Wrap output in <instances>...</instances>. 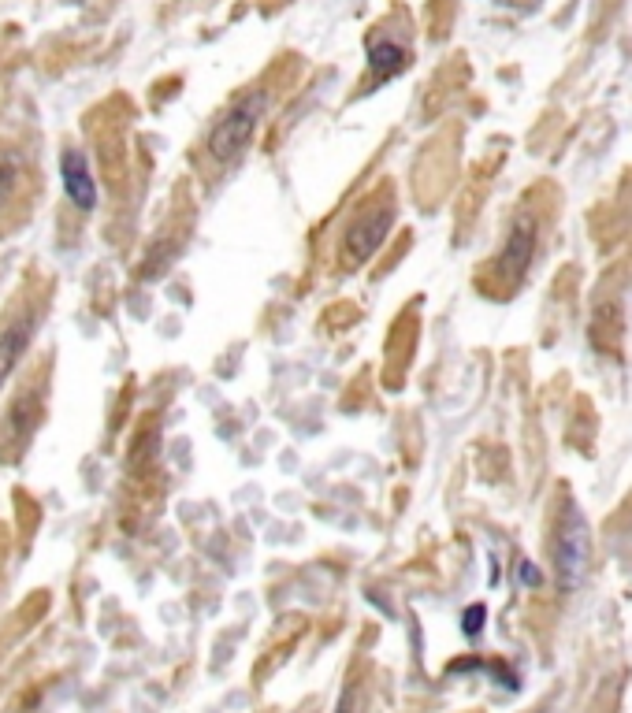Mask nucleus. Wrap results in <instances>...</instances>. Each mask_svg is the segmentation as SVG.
Returning <instances> with one entry per match:
<instances>
[{
  "instance_id": "20e7f679",
  "label": "nucleus",
  "mask_w": 632,
  "mask_h": 713,
  "mask_svg": "<svg viewBox=\"0 0 632 713\" xmlns=\"http://www.w3.org/2000/svg\"><path fill=\"white\" fill-rule=\"evenodd\" d=\"M60 175H64V194L75 201V208L90 212L97 205V182H93L90 164H86V156L79 149H67L60 156Z\"/></svg>"
},
{
  "instance_id": "1a4fd4ad",
  "label": "nucleus",
  "mask_w": 632,
  "mask_h": 713,
  "mask_svg": "<svg viewBox=\"0 0 632 713\" xmlns=\"http://www.w3.org/2000/svg\"><path fill=\"white\" fill-rule=\"evenodd\" d=\"M480 621H484V610H480V606H473V610L465 613V632H469V636H476V632H480Z\"/></svg>"
},
{
  "instance_id": "7ed1b4c3",
  "label": "nucleus",
  "mask_w": 632,
  "mask_h": 713,
  "mask_svg": "<svg viewBox=\"0 0 632 713\" xmlns=\"http://www.w3.org/2000/svg\"><path fill=\"white\" fill-rule=\"evenodd\" d=\"M395 220V208L391 205H369L354 223H350V231L343 238V264H365V260L376 253V246L383 242V234Z\"/></svg>"
},
{
  "instance_id": "423d86ee",
  "label": "nucleus",
  "mask_w": 632,
  "mask_h": 713,
  "mask_svg": "<svg viewBox=\"0 0 632 713\" xmlns=\"http://www.w3.org/2000/svg\"><path fill=\"white\" fill-rule=\"evenodd\" d=\"M406 56L409 52L402 49V45H395V41H380V38L369 41V64L376 78L398 75V71L406 67Z\"/></svg>"
},
{
  "instance_id": "f03ea898",
  "label": "nucleus",
  "mask_w": 632,
  "mask_h": 713,
  "mask_svg": "<svg viewBox=\"0 0 632 713\" xmlns=\"http://www.w3.org/2000/svg\"><path fill=\"white\" fill-rule=\"evenodd\" d=\"M554 569H558V580L566 591H573L588 569V524L573 506L566 509L558 535H554Z\"/></svg>"
},
{
  "instance_id": "6e6552de",
  "label": "nucleus",
  "mask_w": 632,
  "mask_h": 713,
  "mask_svg": "<svg viewBox=\"0 0 632 713\" xmlns=\"http://www.w3.org/2000/svg\"><path fill=\"white\" fill-rule=\"evenodd\" d=\"M361 706H365V691H361V684L357 680H350L343 688V695H339V706H335V713H361Z\"/></svg>"
},
{
  "instance_id": "39448f33",
  "label": "nucleus",
  "mask_w": 632,
  "mask_h": 713,
  "mask_svg": "<svg viewBox=\"0 0 632 713\" xmlns=\"http://www.w3.org/2000/svg\"><path fill=\"white\" fill-rule=\"evenodd\" d=\"M30 335H34V316H30V312H23L19 320H12V324L4 327V335H0V383L12 376L19 357L27 353Z\"/></svg>"
},
{
  "instance_id": "9d476101",
  "label": "nucleus",
  "mask_w": 632,
  "mask_h": 713,
  "mask_svg": "<svg viewBox=\"0 0 632 713\" xmlns=\"http://www.w3.org/2000/svg\"><path fill=\"white\" fill-rule=\"evenodd\" d=\"M521 580H528V584H540V576H536V569H528V561L521 565Z\"/></svg>"
},
{
  "instance_id": "f257e3e1",
  "label": "nucleus",
  "mask_w": 632,
  "mask_h": 713,
  "mask_svg": "<svg viewBox=\"0 0 632 713\" xmlns=\"http://www.w3.org/2000/svg\"><path fill=\"white\" fill-rule=\"evenodd\" d=\"M261 112H264V93H250V97H242V101L231 104L224 116L216 119V127H212V134H209L212 160H220V164L238 160L242 149L250 145Z\"/></svg>"
},
{
  "instance_id": "0eeeda50",
  "label": "nucleus",
  "mask_w": 632,
  "mask_h": 713,
  "mask_svg": "<svg viewBox=\"0 0 632 713\" xmlns=\"http://www.w3.org/2000/svg\"><path fill=\"white\" fill-rule=\"evenodd\" d=\"M532 234H536L532 220H517L514 234H510V246H506V253H502V268H506V272H521V268L528 264V253H532Z\"/></svg>"
}]
</instances>
